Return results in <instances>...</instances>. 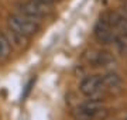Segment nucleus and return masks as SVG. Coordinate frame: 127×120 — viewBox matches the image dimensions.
Segmentation results:
<instances>
[{
	"label": "nucleus",
	"mask_w": 127,
	"mask_h": 120,
	"mask_svg": "<svg viewBox=\"0 0 127 120\" xmlns=\"http://www.w3.org/2000/svg\"><path fill=\"white\" fill-rule=\"evenodd\" d=\"M109 116V110L102 105L100 100H89L78 105L72 110L75 120H104Z\"/></svg>",
	"instance_id": "1"
},
{
	"label": "nucleus",
	"mask_w": 127,
	"mask_h": 120,
	"mask_svg": "<svg viewBox=\"0 0 127 120\" xmlns=\"http://www.w3.org/2000/svg\"><path fill=\"white\" fill-rule=\"evenodd\" d=\"M7 28L14 32H18L24 37L31 38L41 30V24L37 20H32L27 16H23L20 13L10 14L7 17Z\"/></svg>",
	"instance_id": "2"
},
{
	"label": "nucleus",
	"mask_w": 127,
	"mask_h": 120,
	"mask_svg": "<svg viewBox=\"0 0 127 120\" xmlns=\"http://www.w3.org/2000/svg\"><path fill=\"white\" fill-rule=\"evenodd\" d=\"M79 92L89 100H100L103 99L107 92L104 89L102 76L99 75H89L83 78L79 83Z\"/></svg>",
	"instance_id": "3"
},
{
	"label": "nucleus",
	"mask_w": 127,
	"mask_h": 120,
	"mask_svg": "<svg viewBox=\"0 0 127 120\" xmlns=\"http://www.w3.org/2000/svg\"><path fill=\"white\" fill-rule=\"evenodd\" d=\"M93 35H95L96 41L103 44V45H110V44H114L117 41L119 35L116 34L114 28L110 24L107 13H103L99 17V20L96 21L95 27H93Z\"/></svg>",
	"instance_id": "4"
},
{
	"label": "nucleus",
	"mask_w": 127,
	"mask_h": 120,
	"mask_svg": "<svg viewBox=\"0 0 127 120\" xmlns=\"http://www.w3.org/2000/svg\"><path fill=\"white\" fill-rule=\"evenodd\" d=\"M17 10L20 14L23 16H27L32 20H41V19H45L51 14V9L50 6H44L40 4L34 0H28V1H21L17 4Z\"/></svg>",
	"instance_id": "5"
},
{
	"label": "nucleus",
	"mask_w": 127,
	"mask_h": 120,
	"mask_svg": "<svg viewBox=\"0 0 127 120\" xmlns=\"http://www.w3.org/2000/svg\"><path fill=\"white\" fill-rule=\"evenodd\" d=\"M85 61L88 65L95 68H104L114 62V57L112 52L106 50H92L88 54H85Z\"/></svg>",
	"instance_id": "6"
},
{
	"label": "nucleus",
	"mask_w": 127,
	"mask_h": 120,
	"mask_svg": "<svg viewBox=\"0 0 127 120\" xmlns=\"http://www.w3.org/2000/svg\"><path fill=\"white\" fill-rule=\"evenodd\" d=\"M109 21L112 24V27L114 28V31L120 38L127 40V17L124 16V13L120 11H109L107 13Z\"/></svg>",
	"instance_id": "7"
},
{
	"label": "nucleus",
	"mask_w": 127,
	"mask_h": 120,
	"mask_svg": "<svg viewBox=\"0 0 127 120\" xmlns=\"http://www.w3.org/2000/svg\"><path fill=\"white\" fill-rule=\"evenodd\" d=\"M102 81L107 93H119L123 89V79L117 72H107L102 75Z\"/></svg>",
	"instance_id": "8"
},
{
	"label": "nucleus",
	"mask_w": 127,
	"mask_h": 120,
	"mask_svg": "<svg viewBox=\"0 0 127 120\" xmlns=\"http://www.w3.org/2000/svg\"><path fill=\"white\" fill-rule=\"evenodd\" d=\"M4 34H6V37L9 38L11 47H16L17 50H23V48H26L28 45V42H27L28 38L21 35V34H18V32H14L7 28V32H4Z\"/></svg>",
	"instance_id": "9"
},
{
	"label": "nucleus",
	"mask_w": 127,
	"mask_h": 120,
	"mask_svg": "<svg viewBox=\"0 0 127 120\" xmlns=\"http://www.w3.org/2000/svg\"><path fill=\"white\" fill-rule=\"evenodd\" d=\"M11 55V44L4 32H0V64H3Z\"/></svg>",
	"instance_id": "10"
},
{
	"label": "nucleus",
	"mask_w": 127,
	"mask_h": 120,
	"mask_svg": "<svg viewBox=\"0 0 127 120\" xmlns=\"http://www.w3.org/2000/svg\"><path fill=\"white\" fill-rule=\"evenodd\" d=\"M37 3H40V4H44V6H54L59 1H62V0H34Z\"/></svg>",
	"instance_id": "11"
},
{
	"label": "nucleus",
	"mask_w": 127,
	"mask_h": 120,
	"mask_svg": "<svg viewBox=\"0 0 127 120\" xmlns=\"http://www.w3.org/2000/svg\"><path fill=\"white\" fill-rule=\"evenodd\" d=\"M123 11H124V16L127 17V0L123 3Z\"/></svg>",
	"instance_id": "12"
}]
</instances>
